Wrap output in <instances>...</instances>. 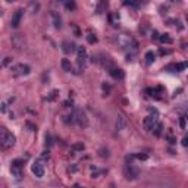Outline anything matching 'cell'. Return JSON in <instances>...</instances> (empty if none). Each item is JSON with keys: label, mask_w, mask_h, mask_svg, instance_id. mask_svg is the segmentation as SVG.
Instances as JSON below:
<instances>
[{"label": "cell", "mask_w": 188, "mask_h": 188, "mask_svg": "<svg viewBox=\"0 0 188 188\" xmlns=\"http://www.w3.org/2000/svg\"><path fill=\"white\" fill-rule=\"evenodd\" d=\"M15 141H16V138H15L13 134L9 132L5 126L0 128V144H2V148H3V150L12 148V147L15 145Z\"/></svg>", "instance_id": "1"}, {"label": "cell", "mask_w": 188, "mask_h": 188, "mask_svg": "<svg viewBox=\"0 0 188 188\" xmlns=\"http://www.w3.org/2000/svg\"><path fill=\"white\" fill-rule=\"evenodd\" d=\"M87 62H88V56H87V50L82 46H78L77 49V68L78 72H82L87 68Z\"/></svg>", "instance_id": "2"}, {"label": "cell", "mask_w": 188, "mask_h": 188, "mask_svg": "<svg viewBox=\"0 0 188 188\" xmlns=\"http://www.w3.org/2000/svg\"><path fill=\"white\" fill-rule=\"evenodd\" d=\"M157 118H159V113L156 109H150V115L148 116H145L143 121V126L145 131H151L153 129V126H155L156 123H157Z\"/></svg>", "instance_id": "3"}, {"label": "cell", "mask_w": 188, "mask_h": 188, "mask_svg": "<svg viewBox=\"0 0 188 188\" xmlns=\"http://www.w3.org/2000/svg\"><path fill=\"white\" fill-rule=\"evenodd\" d=\"M72 115H74V122L77 123L78 126H81V128H85V126L88 125L87 115H85V112L82 110V109H75V110L72 112Z\"/></svg>", "instance_id": "4"}, {"label": "cell", "mask_w": 188, "mask_h": 188, "mask_svg": "<svg viewBox=\"0 0 188 188\" xmlns=\"http://www.w3.org/2000/svg\"><path fill=\"white\" fill-rule=\"evenodd\" d=\"M118 44L121 46L122 49H134L137 43H135V40H134L131 35H128V34H121L119 37H118Z\"/></svg>", "instance_id": "5"}, {"label": "cell", "mask_w": 188, "mask_h": 188, "mask_svg": "<svg viewBox=\"0 0 188 188\" xmlns=\"http://www.w3.org/2000/svg\"><path fill=\"white\" fill-rule=\"evenodd\" d=\"M22 160H13L11 166L12 177H15V179H22L24 178V170H22Z\"/></svg>", "instance_id": "6"}, {"label": "cell", "mask_w": 188, "mask_h": 188, "mask_svg": "<svg viewBox=\"0 0 188 188\" xmlns=\"http://www.w3.org/2000/svg\"><path fill=\"white\" fill-rule=\"evenodd\" d=\"M11 41H12V46L18 50H22L25 47V38H24L22 34H13L11 37Z\"/></svg>", "instance_id": "7"}, {"label": "cell", "mask_w": 188, "mask_h": 188, "mask_svg": "<svg viewBox=\"0 0 188 188\" xmlns=\"http://www.w3.org/2000/svg\"><path fill=\"white\" fill-rule=\"evenodd\" d=\"M125 175H126L128 179H137L138 175H140V169L135 167L132 163H128L126 167H125Z\"/></svg>", "instance_id": "8"}, {"label": "cell", "mask_w": 188, "mask_h": 188, "mask_svg": "<svg viewBox=\"0 0 188 188\" xmlns=\"http://www.w3.org/2000/svg\"><path fill=\"white\" fill-rule=\"evenodd\" d=\"M31 170L37 178H43L44 177V166L41 163V160H35L31 165Z\"/></svg>", "instance_id": "9"}, {"label": "cell", "mask_w": 188, "mask_h": 188, "mask_svg": "<svg viewBox=\"0 0 188 188\" xmlns=\"http://www.w3.org/2000/svg\"><path fill=\"white\" fill-rule=\"evenodd\" d=\"M22 16H24V9H18V11L13 13L11 19V27L12 28H18L21 25V21H22Z\"/></svg>", "instance_id": "10"}, {"label": "cell", "mask_w": 188, "mask_h": 188, "mask_svg": "<svg viewBox=\"0 0 188 188\" xmlns=\"http://www.w3.org/2000/svg\"><path fill=\"white\" fill-rule=\"evenodd\" d=\"M30 71H31V68L28 66V65H24V63H19V65H16V66L13 68V72H15V75H18V77L28 75Z\"/></svg>", "instance_id": "11"}, {"label": "cell", "mask_w": 188, "mask_h": 188, "mask_svg": "<svg viewBox=\"0 0 188 188\" xmlns=\"http://www.w3.org/2000/svg\"><path fill=\"white\" fill-rule=\"evenodd\" d=\"M78 46H75V43H72V41H63L62 43V50L65 52V53H74V52H77Z\"/></svg>", "instance_id": "12"}, {"label": "cell", "mask_w": 188, "mask_h": 188, "mask_svg": "<svg viewBox=\"0 0 188 188\" xmlns=\"http://www.w3.org/2000/svg\"><path fill=\"white\" fill-rule=\"evenodd\" d=\"M109 74H110L112 78H115V79H123V77H125L123 71H122L121 68H116V66H112L110 69H109Z\"/></svg>", "instance_id": "13"}, {"label": "cell", "mask_w": 188, "mask_h": 188, "mask_svg": "<svg viewBox=\"0 0 188 188\" xmlns=\"http://www.w3.org/2000/svg\"><path fill=\"white\" fill-rule=\"evenodd\" d=\"M125 125H126V121H125L123 115H118V118H116V131H122L125 128Z\"/></svg>", "instance_id": "14"}, {"label": "cell", "mask_w": 188, "mask_h": 188, "mask_svg": "<svg viewBox=\"0 0 188 188\" xmlns=\"http://www.w3.org/2000/svg\"><path fill=\"white\" fill-rule=\"evenodd\" d=\"M163 91V88L162 87H156V88H147V93L151 96V97H155V99H160V93Z\"/></svg>", "instance_id": "15"}, {"label": "cell", "mask_w": 188, "mask_h": 188, "mask_svg": "<svg viewBox=\"0 0 188 188\" xmlns=\"http://www.w3.org/2000/svg\"><path fill=\"white\" fill-rule=\"evenodd\" d=\"M107 5H109L107 0H100L99 5H97V8H96V13H99V15L100 13H103V12L107 9Z\"/></svg>", "instance_id": "16"}, {"label": "cell", "mask_w": 188, "mask_h": 188, "mask_svg": "<svg viewBox=\"0 0 188 188\" xmlns=\"http://www.w3.org/2000/svg\"><path fill=\"white\" fill-rule=\"evenodd\" d=\"M159 40H160L163 44H172V41H174L172 37H170L169 34H162V35L159 37Z\"/></svg>", "instance_id": "17"}, {"label": "cell", "mask_w": 188, "mask_h": 188, "mask_svg": "<svg viewBox=\"0 0 188 188\" xmlns=\"http://www.w3.org/2000/svg\"><path fill=\"white\" fill-rule=\"evenodd\" d=\"M155 60H156V55L153 52H147V53H145V63H147V65H151Z\"/></svg>", "instance_id": "18"}, {"label": "cell", "mask_w": 188, "mask_h": 188, "mask_svg": "<svg viewBox=\"0 0 188 188\" xmlns=\"http://www.w3.org/2000/svg\"><path fill=\"white\" fill-rule=\"evenodd\" d=\"M52 18H53V25H55V28H60L62 27V21H60V16L57 15V13H52Z\"/></svg>", "instance_id": "19"}, {"label": "cell", "mask_w": 188, "mask_h": 188, "mask_svg": "<svg viewBox=\"0 0 188 188\" xmlns=\"http://www.w3.org/2000/svg\"><path fill=\"white\" fill-rule=\"evenodd\" d=\"M153 132H155V135H157V137H160L162 135V131H163V125L160 123V122H157L155 126H153V129H151Z\"/></svg>", "instance_id": "20"}, {"label": "cell", "mask_w": 188, "mask_h": 188, "mask_svg": "<svg viewBox=\"0 0 188 188\" xmlns=\"http://www.w3.org/2000/svg\"><path fill=\"white\" fill-rule=\"evenodd\" d=\"M84 148H85V145L82 143H77L71 147V151H72V155H74V153H77V151H82Z\"/></svg>", "instance_id": "21"}, {"label": "cell", "mask_w": 188, "mask_h": 188, "mask_svg": "<svg viewBox=\"0 0 188 188\" xmlns=\"http://www.w3.org/2000/svg\"><path fill=\"white\" fill-rule=\"evenodd\" d=\"M62 68H63V71H66V72H71V71H72V65H71L69 59H62Z\"/></svg>", "instance_id": "22"}, {"label": "cell", "mask_w": 188, "mask_h": 188, "mask_svg": "<svg viewBox=\"0 0 188 188\" xmlns=\"http://www.w3.org/2000/svg\"><path fill=\"white\" fill-rule=\"evenodd\" d=\"M65 8H66V11H75V8H77L75 0H65Z\"/></svg>", "instance_id": "23"}, {"label": "cell", "mask_w": 188, "mask_h": 188, "mask_svg": "<svg viewBox=\"0 0 188 188\" xmlns=\"http://www.w3.org/2000/svg\"><path fill=\"white\" fill-rule=\"evenodd\" d=\"M175 65V71L181 72V71H185L188 68V62H181V63H174Z\"/></svg>", "instance_id": "24"}, {"label": "cell", "mask_w": 188, "mask_h": 188, "mask_svg": "<svg viewBox=\"0 0 188 188\" xmlns=\"http://www.w3.org/2000/svg\"><path fill=\"white\" fill-rule=\"evenodd\" d=\"M125 3H126L128 6H132V8H140L138 0H125Z\"/></svg>", "instance_id": "25"}, {"label": "cell", "mask_w": 188, "mask_h": 188, "mask_svg": "<svg viewBox=\"0 0 188 188\" xmlns=\"http://www.w3.org/2000/svg\"><path fill=\"white\" fill-rule=\"evenodd\" d=\"M87 41H88L90 44H94V43H97V37L94 34H88L87 35Z\"/></svg>", "instance_id": "26"}, {"label": "cell", "mask_w": 188, "mask_h": 188, "mask_svg": "<svg viewBox=\"0 0 188 188\" xmlns=\"http://www.w3.org/2000/svg\"><path fill=\"white\" fill-rule=\"evenodd\" d=\"M57 94H59V91H57V90H55V91H52V94H50V96L47 97V100H49V101H53V100H55L56 97H57Z\"/></svg>", "instance_id": "27"}, {"label": "cell", "mask_w": 188, "mask_h": 188, "mask_svg": "<svg viewBox=\"0 0 188 188\" xmlns=\"http://www.w3.org/2000/svg\"><path fill=\"white\" fill-rule=\"evenodd\" d=\"M135 159H138V160H147L148 159V155H135Z\"/></svg>", "instance_id": "28"}, {"label": "cell", "mask_w": 188, "mask_h": 188, "mask_svg": "<svg viewBox=\"0 0 188 188\" xmlns=\"http://www.w3.org/2000/svg\"><path fill=\"white\" fill-rule=\"evenodd\" d=\"M49 157H50V155H49V150H44V151H43V155H41V160H49Z\"/></svg>", "instance_id": "29"}, {"label": "cell", "mask_w": 188, "mask_h": 188, "mask_svg": "<svg viewBox=\"0 0 188 188\" xmlns=\"http://www.w3.org/2000/svg\"><path fill=\"white\" fill-rule=\"evenodd\" d=\"M11 62H12V57H5V60H3V66H8Z\"/></svg>", "instance_id": "30"}, {"label": "cell", "mask_w": 188, "mask_h": 188, "mask_svg": "<svg viewBox=\"0 0 188 188\" xmlns=\"http://www.w3.org/2000/svg\"><path fill=\"white\" fill-rule=\"evenodd\" d=\"M0 110H2V113H5V112L8 110V104H6V103H2V107H0Z\"/></svg>", "instance_id": "31"}, {"label": "cell", "mask_w": 188, "mask_h": 188, "mask_svg": "<svg viewBox=\"0 0 188 188\" xmlns=\"http://www.w3.org/2000/svg\"><path fill=\"white\" fill-rule=\"evenodd\" d=\"M179 125H181L182 129L185 128V118H181V119H179Z\"/></svg>", "instance_id": "32"}, {"label": "cell", "mask_w": 188, "mask_h": 188, "mask_svg": "<svg viewBox=\"0 0 188 188\" xmlns=\"http://www.w3.org/2000/svg\"><path fill=\"white\" fill-rule=\"evenodd\" d=\"M182 145H184V147H188V135L182 138Z\"/></svg>", "instance_id": "33"}, {"label": "cell", "mask_w": 188, "mask_h": 188, "mask_svg": "<svg viewBox=\"0 0 188 188\" xmlns=\"http://www.w3.org/2000/svg\"><path fill=\"white\" fill-rule=\"evenodd\" d=\"M52 141H50V135L49 134H46V145H50Z\"/></svg>", "instance_id": "34"}, {"label": "cell", "mask_w": 188, "mask_h": 188, "mask_svg": "<svg viewBox=\"0 0 188 188\" xmlns=\"http://www.w3.org/2000/svg\"><path fill=\"white\" fill-rule=\"evenodd\" d=\"M159 37H160V35H159V33H157V31H153V34H151V38H153V40H157Z\"/></svg>", "instance_id": "35"}, {"label": "cell", "mask_w": 188, "mask_h": 188, "mask_svg": "<svg viewBox=\"0 0 188 188\" xmlns=\"http://www.w3.org/2000/svg\"><path fill=\"white\" fill-rule=\"evenodd\" d=\"M63 104H65V107H72V104H74V103H72L71 100H66V101H65Z\"/></svg>", "instance_id": "36"}, {"label": "cell", "mask_w": 188, "mask_h": 188, "mask_svg": "<svg viewBox=\"0 0 188 188\" xmlns=\"http://www.w3.org/2000/svg\"><path fill=\"white\" fill-rule=\"evenodd\" d=\"M159 53H160V55H167L169 52H167V50H165V49H160V50H159Z\"/></svg>", "instance_id": "37"}, {"label": "cell", "mask_w": 188, "mask_h": 188, "mask_svg": "<svg viewBox=\"0 0 188 188\" xmlns=\"http://www.w3.org/2000/svg\"><path fill=\"white\" fill-rule=\"evenodd\" d=\"M69 170H71V172H75V170H77V166H71Z\"/></svg>", "instance_id": "38"}, {"label": "cell", "mask_w": 188, "mask_h": 188, "mask_svg": "<svg viewBox=\"0 0 188 188\" xmlns=\"http://www.w3.org/2000/svg\"><path fill=\"white\" fill-rule=\"evenodd\" d=\"M169 143L174 144V143H175V138H174V137H169Z\"/></svg>", "instance_id": "39"}, {"label": "cell", "mask_w": 188, "mask_h": 188, "mask_svg": "<svg viewBox=\"0 0 188 188\" xmlns=\"http://www.w3.org/2000/svg\"><path fill=\"white\" fill-rule=\"evenodd\" d=\"M138 3H140V6H141V5H145V3H147V0H138Z\"/></svg>", "instance_id": "40"}, {"label": "cell", "mask_w": 188, "mask_h": 188, "mask_svg": "<svg viewBox=\"0 0 188 188\" xmlns=\"http://www.w3.org/2000/svg\"><path fill=\"white\" fill-rule=\"evenodd\" d=\"M6 2H9V3H12V2H16V0H6Z\"/></svg>", "instance_id": "41"}, {"label": "cell", "mask_w": 188, "mask_h": 188, "mask_svg": "<svg viewBox=\"0 0 188 188\" xmlns=\"http://www.w3.org/2000/svg\"><path fill=\"white\" fill-rule=\"evenodd\" d=\"M172 2H181V0H172Z\"/></svg>", "instance_id": "42"}, {"label": "cell", "mask_w": 188, "mask_h": 188, "mask_svg": "<svg viewBox=\"0 0 188 188\" xmlns=\"http://www.w3.org/2000/svg\"><path fill=\"white\" fill-rule=\"evenodd\" d=\"M187 22H188V16H187Z\"/></svg>", "instance_id": "43"}, {"label": "cell", "mask_w": 188, "mask_h": 188, "mask_svg": "<svg viewBox=\"0 0 188 188\" xmlns=\"http://www.w3.org/2000/svg\"><path fill=\"white\" fill-rule=\"evenodd\" d=\"M185 119H188V116H187V118H185Z\"/></svg>", "instance_id": "44"}]
</instances>
